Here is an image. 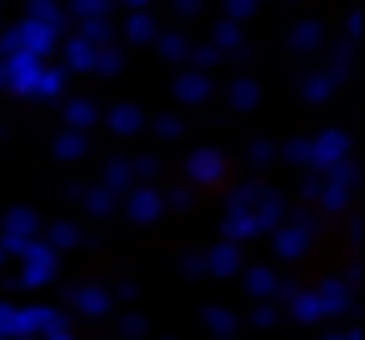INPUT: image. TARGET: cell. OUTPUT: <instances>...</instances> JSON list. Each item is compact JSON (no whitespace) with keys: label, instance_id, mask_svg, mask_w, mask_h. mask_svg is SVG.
Here are the masks:
<instances>
[{"label":"cell","instance_id":"6da1fadb","mask_svg":"<svg viewBox=\"0 0 365 340\" xmlns=\"http://www.w3.org/2000/svg\"><path fill=\"white\" fill-rule=\"evenodd\" d=\"M255 200H260V185L255 180H240L230 195H225V235L230 240H250L255 235Z\"/></svg>","mask_w":365,"mask_h":340},{"label":"cell","instance_id":"7a4b0ae2","mask_svg":"<svg viewBox=\"0 0 365 340\" xmlns=\"http://www.w3.org/2000/svg\"><path fill=\"white\" fill-rule=\"evenodd\" d=\"M46 280H56V245L36 235V240L21 250V280H16V285L36 290V285H46Z\"/></svg>","mask_w":365,"mask_h":340},{"label":"cell","instance_id":"3957f363","mask_svg":"<svg viewBox=\"0 0 365 340\" xmlns=\"http://www.w3.org/2000/svg\"><path fill=\"white\" fill-rule=\"evenodd\" d=\"M36 235H41V220H36V210H31V205L6 210V230H0V250H6V255H21Z\"/></svg>","mask_w":365,"mask_h":340},{"label":"cell","instance_id":"277c9868","mask_svg":"<svg viewBox=\"0 0 365 340\" xmlns=\"http://www.w3.org/2000/svg\"><path fill=\"white\" fill-rule=\"evenodd\" d=\"M16 41H21V51H31L36 61H51V51L61 46V31L46 26V21H31V16H26V21L16 26Z\"/></svg>","mask_w":365,"mask_h":340},{"label":"cell","instance_id":"5b68a950","mask_svg":"<svg viewBox=\"0 0 365 340\" xmlns=\"http://www.w3.org/2000/svg\"><path fill=\"white\" fill-rule=\"evenodd\" d=\"M345 155H350V135H345V130H325V135L310 140V170H320V175H325L330 165H340Z\"/></svg>","mask_w":365,"mask_h":340},{"label":"cell","instance_id":"8992f818","mask_svg":"<svg viewBox=\"0 0 365 340\" xmlns=\"http://www.w3.org/2000/svg\"><path fill=\"white\" fill-rule=\"evenodd\" d=\"M165 210V195L155 190V185H145V180H135L130 190H125V215L135 220V225H150L155 215Z\"/></svg>","mask_w":365,"mask_h":340},{"label":"cell","instance_id":"52a82bcc","mask_svg":"<svg viewBox=\"0 0 365 340\" xmlns=\"http://www.w3.org/2000/svg\"><path fill=\"white\" fill-rule=\"evenodd\" d=\"M310 215H300V220H290V225H275V250L285 255V260H300L305 250H310Z\"/></svg>","mask_w":365,"mask_h":340},{"label":"cell","instance_id":"ba28073f","mask_svg":"<svg viewBox=\"0 0 365 340\" xmlns=\"http://www.w3.org/2000/svg\"><path fill=\"white\" fill-rule=\"evenodd\" d=\"M61 86H66V71H56L51 61H41L36 76H31V86H26V96H31V101H56Z\"/></svg>","mask_w":365,"mask_h":340},{"label":"cell","instance_id":"9c48e42d","mask_svg":"<svg viewBox=\"0 0 365 340\" xmlns=\"http://www.w3.org/2000/svg\"><path fill=\"white\" fill-rule=\"evenodd\" d=\"M185 175H190L195 185H215V180L225 175V155H220V150H195L190 165H185Z\"/></svg>","mask_w":365,"mask_h":340},{"label":"cell","instance_id":"30bf717a","mask_svg":"<svg viewBox=\"0 0 365 340\" xmlns=\"http://www.w3.org/2000/svg\"><path fill=\"white\" fill-rule=\"evenodd\" d=\"M56 320H61L56 305H16V325H21V335H46Z\"/></svg>","mask_w":365,"mask_h":340},{"label":"cell","instance_id":"8fae6325","mask_svg":"<svg viewBox=\"0 0 365 340\" xmlns=\"http://www.w3.org/2000/svg\"><path fill=\"white\" fill-rule=\"evenodd\" d=\"M350 280H355V270H350L345 280H325V285L315 290V300H320L325 315H345V310H350Z\"/></svg>","mask_w":365,"mask_h":340},{"label":"cell","instance_id":"7c38bea8","mask_svg":"<svg viewBox=\"0 0 365 340\" xmlns=\"http://www.w3.org/2000/svg\"><path fill=\"white\" fill-rule=\"evenodd\" d=\"M175 101H180V105H205V101H210V81H205V71H185V76L175 81Z\"/></svg>","mask_w":365,"mask_h":340},{"label":"cell","instance_id":"4fadbf2b","mask_svg":"<svg viewBox=\"0 0 365 340\" xmlns=\"http://www.w3.org/2000/svg\"><path fill=\"white\" fill-rule=\"evenodd\" d=\"M285 300H290V320H300V325H315V320H325V310H320L315 290H285Z\"/></svg>","mask_w":365,"mask_h":340},{"label":"cell","instance_id":"5bb4252c","mask_svg":"<svg viewBox=\"0 0 365 340\" xmlns=\"http://www.w3.org/2000/svg\"><path fill=\"white\" fill-rule=\"evenodd\" d=\"M205 270H210V275H235V270H240V250H235V240H230V235L205 255Z\"/></svg>","mask_w":365,"mask_h":340},{"label":"cell","instance_id":"9a60e30c","mask_svg":"<svg viewBox=\"0 0 365 340\" xmlns=\"http://www.w3.org/2000/svg\"><path fill=\"white\" fill-rule=\"evenodd\" d=\"M71 195H76L91 215H110V210H115V200H120L110 185H91V190H71Z\"/></svg>","mask_w":365,"mask_h":340},{"label":"cell","instance_id":"2e32d148","mask_svg":"<svg viewBox=\"0 0 365 340\" xmlns=\"http://www.w3.org/2000/svg\"><path fill=\"white\" fill-rule=\"evenodd\" d=\"M335 86H340V71H320V76H310V81L300 86V96H305L310 105H320V101L335 96Z\"/></svg>","mask_w":365,"mask_h":340},{"label":"cell","instance_id":"e0dca14e","mask_svg":"<svg viewBox=\"0 0 365 340\" xmlns=\"http://www.w3.org/2000/svg\"><path fill=\"white\" fill-rule=\"evenodd\" d=\"M255 235H265V230H275L280 225V195H270V190H260V200H255Z\"/></svg>","mask_w":365,"mask_h":340},{"label":"cell","instance_id":"ac0fdd59","mask_svg":"<svg viewBox=\"0 0 365 340\" xmlns=\"http://www.w3.org/2000/svg\"><path fill=\"white\" fill-rule=\"evenodd\" d=\"M96 120H101V115H96V105H91L86 96L66 101V125H71V130H86V135H91V125H96Z\"/></svg>","mask_w":365,"mask_h":340},{"label":"cell","instance_id":"d6986e66","mask_svg":"<svg viewBox=\"0 0 365 340\" xmlns=\"http://www.w3.org/2000/svg\"><path fill=\"white\" fill-rule=\"evenodd\" d=\"M26 16H31V21H46V26H56L61 36H66V21H71V16L56 6V0H26Z\"/></svg>","mask_w":365,"mask_h":340},{"label":"cell","instance_id":"ffe728a7","mask_svg":"<svg viewBox=\"0 0 365 340\" xmlns=\"http://www.w3.org/2000/svg\"><path fill=\"white\" fill-rule=\"evenodd\" d=\"M245 290L260 295V300H275V295H280V280H275L265 265H255V270H245Z\"/></svg>","mask_w":365,"mask_h":340},{"label":"cell","instance_id":"44dd1931","mask_svg":"<svg viewBox=\"0 0 365 340\" xmlns=\"http://www.w3.org/2000/svg\"><path fill=\"white\" fill-rule=\"evenodd\" d=\"M81 21V41H91V46H106L110 41V21H106V11H96V16H76Z\"/></svg>","mask_w":365,"mask_h":340},{"label":"cell","instance_id":"7402d4cb","mask_svg":"<svg viewBox=\"0 0 365 340\" xmlns=\"http://www.w3.org/2000/svg\"><path fill=\"white\" fill-rule=\"evenodd\" d=\"M71 300H76V310H86V315H106V310H110V295L96 290V285H81Z\"/></svg>","mask_w":365,"mask_h":340},{"label":"cell","instance_id":"603a6c76","mask_svg":"<svg viewBox=\"0 0 365 340\" xmlns=\"http://www.w3.org/2000/svg\"><path fill=\"white\" fill-rule=\"evenodd\" d=\"M240 46H245V41H240V21H230V16H225V21L215 26V51H220V56H235Z\"/></svg>","mask_w":365,"mask_h":340},{"label":"cell","instance_id":"cb8c5ba5","mask_svg":"<svg viewBox=\"0 0 365 340\" xmlns=\"http://www.w3.org/2000/svg\"><path fill=\"white\" fill-rule=\"evenodd\" d=\"M66 66H71V71H91V66H96V46L81 41V36L66 41Z\"/></svg>","mask_w":365,"mask_h":340},{"label":"cell","instance_id":"d4e9b609","mask_svg":"<svg viewBox=\"0 0 365 340\" xmlns=\"http://www.w3.org/2000/svg\"><path fill=\"white\" fill-rule=\"evenodd\" d=\"M86 145H91L86 130H66V135H56V155H61V160H81Z\"/></svg>","mask_w":365,"mask_h":340},{"label":"cell","instance_id":"484cf974","mask_svg":"<svg viewBox=\"0 0 365 340\" xmlns=\"http://www.w3.org/2000/svg\"><path fill=\"white\" fill-rule=\"evenodd\" d=\"M106 185H110L115 195H125V190L135 185V165H130V160H110V165H106Z\"/></svg>","mask_w":365,"mask_h":340},{"label":"cell","instance_id":"4316f807","mask_svg":"<svg viewBox=\"0 0 365 340\" xmlns=\"http://www.w3.org/2000/svg\"><path fill=\"white\" fill-rule=\"evenodd\" d=\"M205 325H210V335H215V340H230V335L240 330V320H235L230 310H220V305H210V310H205Z\"/></svg>","mask_w":365,"mask_h":340},{"label":"cell","instance_id":"83f0119b","mask_svg":"<svg viewBox=\"0 0 365 340\" xmlns=\"http://www.w3.org/2000/svg\"><path fill=\"white\" fill-rule=\"evenodd\" d=\"M230 105H235V110H255V105H260V86L240 76V81L230 86Z\"/></svg>","mask_w":365,"mask_h":340},{"label":"cell","instance_id":"f1b7e54d","mask_svg":"<svg viewBox=\"0 0 365 340\" xmlns=\"http://www.w3.org/2000/svg\"><path fill=\"white\" fill-rule=\"evenodd\" d=\"M106 125H110L115 135H135V130H140V110H135V105H115Z\"/></svg>","mask_w":365,"mask_h":340},{"label":"cell","instance_id":"f546056e","mask_svg":"<svg viewBox=\"0 0 365 340\" xmlns=\"http://www.w3.org/2000/svg\"><path fill=\"white\" fill-rule=\"evenodd\" d=\"M155 41H160V56H165V61H175V66H180V61H185V51H190V41H185L180 31H165V36L155 31Z\"/></svg>","mask_w":365,"mask_h":340},{"label":"cell","instance_id":"4dcf8cb0","mask_svg":"<svg viewBox=\"0 0 365 340\" xmlns=\"http://www.w3.org/2000/svg\"><path fill=\"white\" fill-rule=\"evenodd\" d=\"M290 46H295L300 56H310V51L320 46V26H315V21H305V26H295V31H290Z\"/></svg>","mask_w":365,"mask_h":340},{"label":"cell","instance_id":"1f68e13d","mask_svg":"<svg viewBox=\"0 0 365 340\" xmlns=\"http://www.w3.org/2000/svg\"><path fill=\"white\" fill-rule=\"evenodd\" d=\"M155 31H160V26H155L145 11H135V16H130V26H125V36H130V41H155Z\"/></svg>","mask_w":365,"mask_h":340},{"label":"cell","instance_id":"d6a6232c","mask_svg":"<svg viewBox=\"0 0 365 340\" xmlns=\"http://www.w3.org/2000/svg\"><path fill=\"white\" fill-rule=\"evenodd\" d=\"M215 61H220L215 46H190V51H185V66H190V71H210Z\"/></svg>","mask_w":365,"mask_h":340},{"label":"cell","instance_id":"836d02e7","mask_svg":"<svg viewBox=\"0 0 365 340\" xmlns=\"http://www.w3.org/2000/svg\"><path fill=\"white\" fill-rule=\"evenodd\" d=\"M275 320H280V305H275V300H260V305L250 310V325H255V330H270Z\"/></svg>","mask_w":365,"mask_h":340},{"label":"cell","instance_id":"e575fe53","mask_svg":"<svg viewBox=\"0 0 365 340\" xmlns=\"http://www.w3.org/2000/svg\"><path fill=\"white\" fill-rule=\"evenodd\" d=\"M91 71H101V76H115V71H120V56L110 51V41L96 46V66H91Z\"/></svg>","mask_w":365,"mask_h":340},{"label":"cell","instance_id":"d590c367","mask_svg":"<svg viewBox=\"0 0 365 340\" xmlns=\"http://www.w3.org/2000/svg\"><path fill=\"white\" fill-rule=\"evenodd\" d=\"M11 335H21V325H16V305H11V300H0V340H11Z\"/></svg>","mask_w":365,"mask_h":340},{"label":"cell","instance_id":"8d00e7d4","mask_svg":"<svg viewBox=\"0 0 365 340\" xmlns=\"http://www.w3.org/2000/svg\"><path fill=\"white\" fill-rule=\"evenodd\" d=\"M51 245H56V250H71V245H81V230H76V225H56V230H51Z\"/></svg>","mask_w":365,"mask_h":340},{"label":"cell","instance_id":"74e56055","mask_svg":"<svg viewBox=\"0 0 365 340\" xmlns=\"http://www.w3.org/2000/svg\"><path fill=\"white\" fill-rule=\"evenodd\" d=\"M255 6H260V0H225V16L230 21H245V16H255Z\"/></svg>","mask_w":365,"mask_h":340},{"label":"cell","instance_id":"f35d334b","mask_svg":"<svg viewBox=\"0 0 365 340\" xmlns=\"http://www.w3.org/2000/svg\"><path fill=\"white\" fill-rule=\"evenodd\" d=\"M285 160H295V165H310V140H290V145H285Z\"/></svg>","mask_w":365,"mask_h":340},{"label":"cell","instance_id":"ab89813d","mask_svg":"<svg viewBox=\"0 0 365 340\" xmlns=\"http://www.w3.org/2000/svg\"><path fill=\"white\" fill-rule=\"evenodd\" d=\"M115 325H120L125 340H140V335H145V320H140V315H125V320H115Z\"/></svg>","mask_w":365,"mask_h":340},{"label":"cell","instance_id":"60d3db41","mask_svg":"<svg viewBox=\"0 0 365 340\" xmlns=\"http://www.w3.org/2000/svg\"><path fill=\"white\" fill-rule=\"evenodd\" d=\"M155 135H160V140H175V135H180V120H175V115L155 120Z\"/></svg>","mask_w":365,"mask_h":340},{"label":"cell","instance_id":"b9f144b4","mask_svg":"<svg viewBox=\"0 0 365 340\" xmlns=\"http://www.w3.org/2000/svg\"><path fill=\"white\" fill-rule=\"evenodd\" d=\"M130 165H135V180H150L155 175V155H135Z\"/></svg>","mask_w":365,"mask_h":340},{"label":"cell","instance_id":"7bdbcfd3","mask_svg":"<svg viewBox=\"0 0 365 340\" xmlns=\"http://www.w3.org/2000/svg\"><path fill=\"white\" fill-rule=\"evenodd\" d=\"M46 340H76V330H71V320L61 315V320H56V325L46 330Z\"/></svg>","mask_w":365,"mask_h":340},{"label":"cell","instance_id":"ee69618b","mask_svg":"<svg viewBox=\"0 0 365 340\" xmlns=\"http://www.w3.org/2000/svg\"><path fill=\"white\" fill-rule=\"evenodd\" d=\"M170 205L185 210V205H190V185H175V190H170Z\"/></svg>","mask_w":365,"mask_h":340},{"label":"cell","instance_id":"f6af8a7d","mask_svg":"<svg viewBox=\"0 0 365 340\" xmlns=\"http://www.w3.org/2000/svg\"><path fill=\"white\" fill-rule=\"evenodd\" d=\"M250 155H255V160H270V155H275V145H270V140H255V145H250Z\"/></svg>","mask_w":365,"mask_h":340},{"label":"cell","instance_id":"bcb514c9","mask_svg":"<svg viewBox=\"0 0 365 340\" xmlns=\"http://www.w3.org/2000/svg\"><path fill=\"white\" fill-rule=\"evenodd\" d=\"M205 270V255H185V275H200Z\"/></svg>","mask_w":365,"mask_h":340},{"label":"cell","instance_id":"7dc6e473","mask_svg":"<svg viewBox=\"0 0 365 340\" xmlns=\"http://www.w3.org/2000/svg\"><path fill=\"white\" fill-rule=\"evenodd\" d=\"M200 11V0H175V16H195Z\"/></svg>","mask_w":365,"mask_h":340},{"label":"cell","instance_id":"c3c4849f","mask_svg":"<svg viewBox=\"0 0 365 340\" xmlns=\"http://www.w3.org/2000/svg\"><path fill=\"white\" fill-rule=\"evenodd\" d=\"M320 340H360L355 330H345V335H320Z\"/></svg>","mask_w":365,"mask_h":340},{"label":"cell","instance_id":"681fc988","mask_svg":"<svg viewBox=\"0 0 365 340\" xmlns=\"http://www.w3.org/2000/svg\"><path fill=\"white\" fill-rule=\"evenodd\" d=\"M125 6H130V11H145V6H150V0H125Z\"/></svg>","mask_w":365,"mask_h":340},{"label":"cell","instance_id":"f907efd6","mask_svg":"<svg viewBox=\"0 0 365 340\" xmlns=\"http://www.w3.org/2000/svg\"><path fill=\"white\" fill-rule=\"evenodd\" d=\"M0 265H6V250H0Z\"/></svg>","mask_w":365,"mask_h":340}]
</instances>
